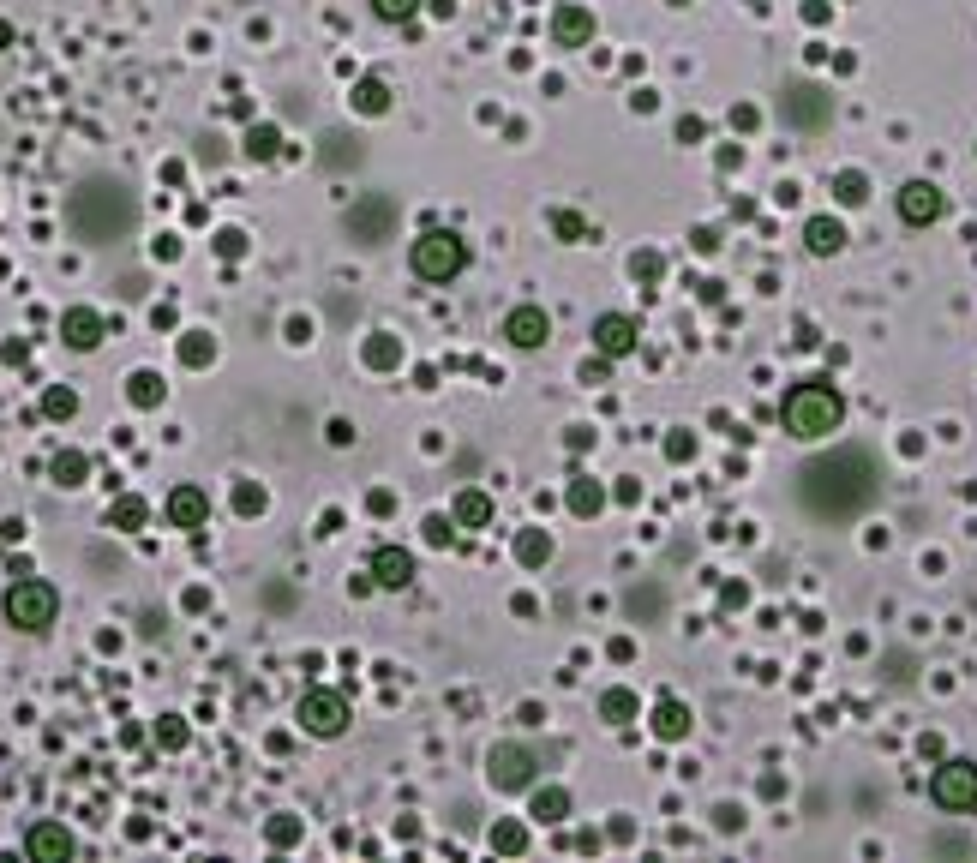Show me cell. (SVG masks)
<instances>
[{"label": "cell", "mask_w": 977, "mask_h": 863, "mask_svg": "<svg viewBox=\"0 0 977 863\" xmlns=\"http://www.w3.org/2000/svg\"><path fill=\"white\" fill-rule=\"evenodd\" d=\"M780 420H786L792 438H828V432H840V420H846V396H840L828 378H804V384L786 390Z\"/></svg>", "instance_id": "obj_1"}, {"label": "cell", "mask_w": 977, "mask_h": 863, "mask_svg": "<svg viewBox=\"0 0 977 863\" xmlns=\"http://www.w3.org/2000/svg\"><path fill=\"white\" fill-rule=\"evenodd\" d=\"M408 264H414V276H420V282H456V276H462V264H468V240H462V234H450V228H426V234L414 240Z\"/></svg>", "instance_id": "obj_2"}, {"label": "cell", "mask_w": 977, "mask_h": 863, "mask_svg": "<svg viewBox=\"0 0 977 863\" xmlns=\"http://www.w3.org/2000/svg\"><path fill=\"white\" fill-rule=\"evenodd\" d=\"M54 612H60V594H54L48 582L18 576V582L6 588V624H12V630H48Z\"/></svg>", "instance_id": "obj_3"}, {"label": "cell", "mask_w": 977, "mask_h": 863, "mask_svg": "<svg viewBox=\"0 0 977 863\" xmlns=\"http://www.w3.org/2000/svg\"><path fill=\"white\" fill-rule=\"evenodd\" d=\"M930 798H936V810H948V816H972L977 810V768L972 762H942L936 780H930Z\"/></svg>", "instance_id": "obj_4"}, {"label": "cell", "mask_w": 977, "mask_h": 863, "mask_svg": "<svg viewBox=\"0 0 977 863\" xmlns=\"http://www.w3.org/2000/svg\"><path fill=\"white\" fill-rule=\"evenodd\" d=\"M300 732H312V738H342V732H348V696H342V690H306V696H300Z\"/></svg>", "instance_id": "obj_5"}, {"label": "cell", "mask_w": 977, "mask_h": 863, "mask_svg": "<svg viewBox=\"0 0 977 863\" xmlns=\"http://www.w3.org/2000/svg\"><path fill=\"white\" fill-rule=\"evenodd\" d=\"M534 756L522 750V744H498L492 756H486V780H492V792H504V798H516V792H528L534 786Z\"/></svg>", "instance_id": "obj_6"}, {"label": "cell", "mask_w": 977, "mask_h": 863, "mask_svg": "<svg viewBox=\"0 0 977 863\" xmlns=\"http://www.w3.org/2000/svg\"><path fill=\"white\" fill-rule=\"evenodd\" d=\"M942 210H948V198H942L936 180H906L900 186V222L906 228H930V222H942Z\"/></svg>", "instance_id": "obj_7"}, {"label": "cell", "mask_w": 977, "mask_h": 863, "mask_svg": "<svg viewBox=\"0 0 977 863\" xmlns=\"http://www.w3.org/2000/svg\"><path fill=\"white\" fill-rule=\"evenodd\" d=\"M594 348H600L606 360L636 354V318H624V312H600V318H594Z\"/></svg>", "instance_id": "obj_8"}, {"label": "cell", "mask_w": 977, "mask_h": 863, "mask_svg": "<svg viewBox=\"0 0 977 863\" xmlns=\"http://www.w3.org/2000/svg\"><path fill=\"white\" fill-rule=\"evenodd\" d=\"M504 336H510L516 348H546V336H552L546 306H516V312L504 318Z\"/></svg>", "instance_id": "obj_9"}, {"label": "cell", "mask_w": 977, "mask_h": 863, "mask_svg": "<svg viewBox=\"0 0 977 863\" xmlns=\"http://www.w3.org/2000/svg\"><path fill=\"white\" fill-rule=\"evenodd\" d=\"M24 852H30L36 863H66L78 846H72V834H66L60 822H36V828H30V840H24Z\"/></svg>", "instance_id": "obj_10"}, {"label": "cell", "mask_w": 977, "mask_h": 863, "mask_svg": "<svg viewBox=\"0 0 977 863\" xmlns=\"http://www.w3.org/2000/svg\"><path fill=\"white\" fill-rule=\"evenodd\" d=\"M552 42L558 48H588L594 42V12L588 6H558L552 12Z\"/></svg>", "instance_id": "obj_11"}, {"label": "cell", "mask_w": 977, "mask_h": 863, "mask_svg": "<svg viewBox=\"0 0 977 863\" xmlns=\"http://www.w3.org/2000/svg\"><path fill=\"white\" fill-rule=\"evenodd\" d=\"M168 522H174V528H204V522H210V498H204L198 486H174V492H168Z\"/></svg>", "instance_id": "obj_12"}, {"label": "cell", "mask_w": 977, "mask_h": 863, "mask_svg": "<svg viewBox=\"0 0 977 863\" xmlns=\"http://www.w3.org/2000/svg\"><path fill=\"white\" fill-rule=\"evenodd\" d=\"M372 582H378V588H408V582H414V558H408L402 546H378V552H372Z\"/></svg>", "instance_id": "obj_13"}, {"label": "cell", "mask_w": 977, "mask_h": 863, "mask_svg": "<svg viewBox=\"0 0 977 863\" xmlns=\"http://www.w3.org/2000/svg\"><path fill=\"white\" fill-rule=\"evenodd\" d=\"M786 120H792V126H822V120H828V96L810 90V84H792V90H786Z\"/></svg>", "instance_id": "obj_14"}, {"label": "cell", "mask_w": 977, "mask_h": 863, "mask_svg": "<svg viewBox=\"0 0 977 863\" xmlns=\"http://www.w3.org/2000/svg\"><path fill=\"white\" fill-rule=\"evenodd\" d=\"M60 336H66V348H96L102 342V318L90 306H72V312H60Z\"/></svg>", "instance_id": "obj_15"}, {"label": "cell", "mask_w": 977, "mask_h": 863, "mask_svg": "<svg viewBox=\"0 0 977 863\" xmlns=\"http://www.w3.org/2000/svg\"><path fill=\"white\" fill-rule=\"evenodd\" d=\"M648 726H654V738H660V744H684V738H690V708L666 696V702L654 708V720H648Z\"/></svg>", "instance_id": "obj_16"}, {"label": "cell", "mask_w": 977, "mask_h": 863, "mask_svg": "<svg viewBox=\"0 0 977 863\" xmlns=\"http://www.w3.org/2000/svg\"><path fill=\"white\" fill-rule=\"evenodd\" d=\"M804 246H810L816 258H834V252L846 246V228H840L834 216H810V222H804Z\"/></svg>", "instance_id": "obj_17"}, {"label": "cell", "mask_w": 977, "mask_h": 863, "mask_svg": "<svg viewBox=\"0 0 977 863\" xmlns=\"http://www.w3.org/2000/svg\"><path fill=\"white\" fill-rule=\"evenodd\" d=\"M450 516H456V528H486L492 522V498L486 492H456Z\"/></svg>", "instance_id": "obj_18"}, {"label": "cell", "mask_w": 977, "mask_h": 863, "mask_svg": "<svg viewBox=\"0 0 977 863\" xmlns=\"http://www.w3.org/2000/svg\"><path fill=\"white\" fill-rule=\"evenodd\" d=\"M48 474H54V486H84V480H90V456H84V450H60V456L48 462Z\"/></svg>", "instance_id": "obj_19"}, {"label": "cell", "mask_w": 977, "mask_h": 863, "mask_svg": "<svg viewBox=\"0 0 977 863\" xmlns=\"http://www.w3.org/2000/svg\"><path fill=\"white\" fill-rule=\"evenodd\" d=\"M570 510H576V516H600V510H606V486L588 480V474L570 480Z\"/></svg>", "instance_id": "obj_20"}, {"label": "cell", "mask_w": 977, "mask_h": 863, "mask_svg": "<svg viewBox=\"0 0 977 863\" xmlns=\"http://www.w3.org/2000/svg\"><path fill=\"white\" fill-rule=\"evenodd\" d=\"M636 708H642V702H636L630 690H606V696H600V720H606V726H630Z\"/></svg>", "instance_id": "obj_21"}, {"label": "cell", "mask_w": 977, "mask_h": 863, "mask_svg": "<svg viewBox=\"0 0 977 863\" xmlns=\"http://www.w3.org/2000/svg\"><path fill=\"white\" fill-rule=\"evenodd\" d=\"M564 816H570V792H564V786H546V792H534V822H552V828H558Z\"/></svg>", "instance_id": "obj_22"}, {"label": "cell", "mask_w": 977, "mask_h": 863, "mask_svg": "<svg viewBox=\"0 0 977 863\" xmlns=\"http://www.w3.org/2000/svg\"><path fill=\"white\" fill-rule=\"evenodd\" d=\"M354 108H360V114H384V108H390V84H384V78H360V84H354Z\"/></svg>", "instance_id": "obj_23"}, {"label": "cell", "mask_w": 977, "mask_h": 863, "mask_svg": "<svg viewBox=\"0 0 977 863\" xmlns=\"http://www.w3.org/2000/svg\"><path fill=\"white\" fill-rule=\"evenodd\" d=\"M516 558H522V564H546V558H552V534H546V528L516 534Z\"/></svg>", "instance_id": "obj_24"}, {"label": "cell", "mask_w": 977, "mask_h": 863, "mask_svg": "<svg viewBox=\"0 0 977 863\" xmlns=\"http://www.w3.org/2000/svg\"><path fill=\"white\" fill-rule=\"evenodd\" d=\"M492 852L522 858V852H528V828H522V822H498V828H492Z\"/></svg>", "instance_id": "obj_25"}, {"label": "cell", "mask_w": 977, "mask_h": 863, "mask_svg": "<svg viewBox=\"0 0 977 863\" xmlns=\"http://www.w3.org/2000/svg\"><path fill=\"white\" fill-rule=\"evenodd\" d=\"M276 150H282V132H276V126H252V132H246V156H252V162H270Z\"/></svg>", "instance_id": "obj_26"}, {"label": "cell", "mask_w": 977, "mask_h": 863, "mask_svg": "<svg viewBox=\"0 0 977 863\" xmlns=\"http://www.w3.org/2000/svg\"><path fill=\"white\" fill-rule=\"evenodd\" d=\"M126 396H132L138 408H156V402H162V378H156V372H132V378H126Z\"/></svg>", "instance_id": "obj_27"}, {"label": "cell", "mask_w": 977, "mask_h": 863, "mask_svg": "<svg viewBox=\"0 0 977 863\" xmlns=\"http://www.w3.org/2000/svg\"><path fill=\"white\" fill-rule=\"evenodd\" d=\"M396 360H402V342H396V336H372V342H366V366H378V372H390Z\"/></svg>", "instance_id": "obj_28"}, {"label": "cell", "mask_w": 977, "mask_h": 863, "mask_svg": "<svg viewBox=\"0 0 977 863\" xmlns=\"http://www.w3.org/2000/svg\"><path fill=\"white\" fill-rule=\"evenodd\" d=\"M834 198H840V204H864V198H870V180H864L858 168H846V174L834 180Z\"/></svg>", "instance_id": "obj_29"}, {"label": "cell", "mask_w": 977, "mask_h": 863, "mask_svg": "<svg viewBox=\"0 0 977 863\" xmlns=\"http://www.w3.org/2000/svg\"><path fill=\"white\" fill-rule=\"evenodd\" d=\"M180 360H186V366H210V360H216V342H210L204 330H192V336L180 342Z\"/></svg>", "instance_id": "obj_30"}, {"label": "cell", "mask_w": 977, "mask_h": 863, "mask_svg": "<svg viewBox=\"0 0 977 863\" xmlns=\"http://www.w3.org/2000/svg\"><path fill=\"white\" fill-rule=\"evenodd\" d=\"M42 414H48V420H72V414H78V396H72L66 384H54V390L42 396Z\"/></svg>", "instance_id": "obj_31"}, {"label": "cell", "mask_w": 977, "mask_h": 863, "mask_svg": "<svg viewBox=\"0 0 977 863\" xmlns=\"http://www.w3.org/2000/svg\"><path fill=\"white\" fill-rule=\"evenodd\" d=\"M630 276H636V282H660V276H666V258H660V252H648V246H642V252H636V258H630Z\"/></svg>", "instance_id": "obj_32"}, {"label": "cell", "mask_w": 977, "mask_h": 863, "mask_svg": "<svg viewBox=\"0 0 977 863\" xmlns=\"http://www.w3.org/2000/svg\"><path fill=\"white\" fill-rule=\"evenodd\" d=\"M108 522H114V528H126V534H132V528H144V498H120V504L108 510Z\"/></svg>", "instance_id": "obj_33"}, {"label": "cell", "mask_w": 977, "mask_h": 863, "mask_svg": "<svg viewBox=\"0 0 977 863\" xmlns=\"http://www.w3.org/2000/svg\"><path fill=\"white\" fill-rule=\"evenodd\" d=\"M156 744H162V750H186V720L162 714V720H156Z\"/></svg>", "instance_id": "obj_34"}, {"label": "cell", "mask_w": 977, "mask_h": 863, "mask_svg": "<svg viewBox=\"0 0 977 863\" xmlns=\"http://www.w3.org/2000/svg\"><path fill=\"white\" fill-rule=\"evenodd\" d=\"M372 12H378L384 24H408V18L420 12V0H372Z\"/></svg>", "instance_id": "obj_35"}, {"label": "cell", "mask_w": 977, "mask_h": 863, "mask_svg": "<svg viewBox=\"0 0 977 863\" xmlns=\"http://www.w3.org/2000/svg\"><path fill=\"white\" fill-rule=\"evenodd\" d=\"M552 234H558V240H582V234H588L582 210H558V216H552Z\"/></svg>", "instance_id": "obj_36"}, {"label": "cell", "mask_w": 977, "mask_h": 863, "mask_svg": "<svg viewBox=\"0 0 977 863\" xmlns=\"http://www.w3.org/2000/svg\"><path fill=\"white\" fill-rule=\"evenodd\" d=\"M426 540L432 546H450L456 540V516H426Z\"/></svg>", "instance_id": "obj_37"}, {"label": "cell", "mask_w": 977, "mask_h": 863, "mask_svg": "<svg viewBox=\"0 0 977 863\" xmlns=\"http://www.w3.org/2000/svg\"><path fill=\"white\" fill-rule=\"evenodd\" d=\"M666 456H672V462H690V456H696V438H690V432H672V438H666Z\"/></svg>", "instance_id": "obj_38"}, {"label": "cell", "mask_w": 977, "mask_h": 863, "mask_svg": "<svg viewBox=\"0 0 977 863\" xmlns=\"http://www.w3.org/2000/svg\"><path fill=\"white\" fill-rule=\"evenodd\" d=\"M756 120H762V114H756L750 102H738V108H732V126H738V132H756Z\"/></svg>", "instance_id": "obj_39"}, {"label": "cell", "mask_w": 977, "mask_h": 863, "mask_svg": "<svg viewBox=\"0 0 977 863\" xmlns=\"http://www.w3.org/2000/svg\"><path fill=\"white\" fill-rule=\"evenodd\" d=\"M582 378H588V384H606V378H612V360H606V354H600V360H588V366H582Z\"/></svg>", "instance_id": "obj_40"}, {"label": "cell", "mask_w": 977, "mask_h": 863, "mask_svg": "<svg viewBox=\"0 0 977 863\" xmlns=\"http://www.w3.org/2000/svg\"><path fill=\"white\" fill-rule=\"evenodd\" d=\"M702 132H708V126H702V120H696V114H684V120H678V138H684V144H696V138H702Z\"/></svg>", "instance_id": "obj_41"}, {"label": "cell", "mask_w": 977, "mask_h": 863, "mask_svg": "<svg viewBox=\"0 0 977 863\" xmlns=\"http://www.w3.org/2000/svg\"><path fill=\"white\" fill-rule=\"evenodd\" d=\"M690 246H696V252H720V234H714V228H696Z\"/></svg>", "instance_id": "obj_42"}, {"label": "cell", "mask_w": 977, "mask_h": 863, "mask_svg": "<svg viewBox=\"0 0 977 863\" xmlns=\"http://www.w3.org/2000/svg\"><path fill=\"white\" fill-rule=\"evenodd\" d=\"M240 246H246V240H240L234 228H228V234H216V252H222V258H240Z\"/></svg>", "instance_id": "obj_43"}, {"label": "cell", "mask_w": 977, "mask_h": 863, "mask_svg": "<svg viewBox=\"0 0 977 863\" xmlns=\"http://www.w3.org/2000/svg\"><path fill=\"white\" fill-rule=\"evenodd\" d=\"M234 504H240V510H264V492H258V486H240Z\"/></svg>", "instance_id": "obj_44"}, {"label": "cell", "mask_w": 977, "mask_h": 863, "mask_svg": "<svg viewBox=\"0 0 977 863\" xmlns=\"http://www.w3.org/2000/svg\"><path fill=\"white\" fill-rule=\"evenodd\" d=\"M270 840H276V846H294V840H300V828H294V822H270Z\"/></svg>", "instance_id": "obj_45"}, {"label": "cell", "mask_w": 977, "mask_h": 863, "mask_svg": "<svg viewBox=\"0 0 977 863\" xmlns=\"http://www.w3.org/2000/svg\"><path fill=\"white\" fill-rule=\"evenodd\" d=\"M804 18L810 24H828V0H804Z\"/></svg>", "instance_id": "obj_46"}]
</instances>
